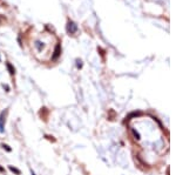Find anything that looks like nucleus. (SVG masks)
Masks as SVG:
<instances>
[{
    "label": "nucleus",
    "instance_id": "1",
    "mask_svg": "<svg viewBox=\"0 0 176 175\" xmlns=\"http://www.w3.org/2000/svg\"><path fill=\"white\" fill-rule=\"evenodd\" d=\"M76 31H78V26L73 21H68V24H67V32H68L69 34H75Z\"/></svg>",
    "mask_w": 176,
    "mask_h": 175
},
{
    "label": "nucleus",
    "instance_id": "2",
    "mask_svg": "<svg viewBox=\"0 0 176 175\" xmlns=\"http://www.w3.org/2000/svg\"><path fill=\"white\" fill-rule=\"evenodd\" d=\"M60 53H61V48H60V45L58 44L57 47H55V51H54V54L52 55V60H57L60 56Z\"/></svg>",
    "mask_w": 176,
    "mask_h": 175
},
{
    "label": "nucleus",
    "instance_id": "3",
    "mask_svg": "<svg viewBox=\"0 0 176 175\" xmlns=\"http://www.w3.org/2000/svg\"><path fill=\"white\" fill-rule=\"evenodd\" d=\"M4 122H5V112L0 114V133H4Z\"/></svg>",
    "mask_w": 176,
    "mask_h": 175
},
{
    "label": "nucleus",
    "instance_id": "4",
    "mask_svg": "<svg viewBox=\"0 0 176 175\" xmlns=\"http://www.w3.org/2000/svg\"><path fill=\"white\" fill-rule=\"evenodd\" d=\"M6 66H7V68H8V71H10V74L13 75V74H14V73H15V69L13 68V66H12V65H11V63H6Z\"/></svg>",
    "mask_w": 176,
    "mask_h": 175
},
{
    "label": "nucleus",
    "instance_id": "5",
    "mask_svg": "<svg viewBox=\"0 0 176 175\" xmlns=\"http://www.w3.org/2000/svg\"><path fill=\"white\" fill-rule=\"evenodd\" d=\"M8 168H10V170H11V172H13V173H15V174H18V175H20V173H21L19 169H18V168H14L13 166H10Z\"/></svg>",
    "mask_w": 176,
    "mask_h": 175
},
{
    "label": "nucleus",
    "instance_id": "6",
    "mask_svg": "<svg viewBox=\"0 0 176 175\" xmlns=\"http://www.w3.org/2000/svg\"><path fill=\"white\" fill-rule=\"evenodd\" d=\"M132 132H133V134H134V136H135V139H136V140H138V139H140V134H138V132H136L134 128L132 129Z\"/></svg>",
    "mask_w": 176,
    "mask_h": 175
},
{
    "label": "nucleus",
    "instance_id": "7",
    "mask_svg": "<svg viewBox=\"0 0 176 175\" xmlns=\"http://www.w3.org/2000/svg\"><path fill=\"white\" fill-rule=\"evenodd\" d=\"M2 148H4V149H7L8 152H11V148H10L7 144H2Z\"/></svg>",
    "mask_w": 176,
    "mask_h": 175
},
{
    "label": "nucleus",
    "instance_id": "8",
    "mask_svg": "<svg viewBox=\"0 0 176 175\" xmlns=\"http://www.w3.org/2000/svg\"><path fill=\"white\" fill-rule=\"evenodd\" d=\"M4 170H5V169H4V168H1V167H0V172H4Z\"/></svg>",
    "mask_w": 176,
    "mask_h": 175
},
{
    "label": "nucleus",
    "instance_id": "9",
    "mask_svg": "<svg viewBox=\"0 0 176 175\" xmlns=\"http://www.w3.org/2000/svg\"><path fill=\"white\" fill-rule=\"evenodd\" d=\"M31 173H32V175H35V173H34L33 170H31Z\"/></svg>",
    "mask_w": 176,
    "mask_h": 175
},
{
    "label": "nucleus",
    "instance_id": "10",
    "mask_svg": "<svg viewBox=\"0 0 176 175\" xmlns=\"http://www.w3.org/2000/svg\"><path fill=\"white\" fill-rule=\"evenodd\" d=\"M0 60H1V58H0Z\"/></svg>",
    "mask_w": 176,
    "mask_h": 175
}]
</instances>
